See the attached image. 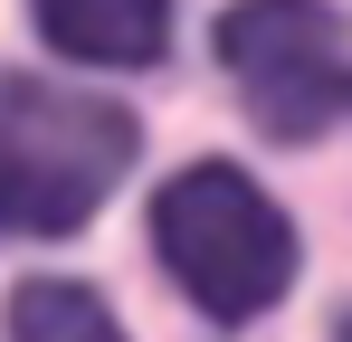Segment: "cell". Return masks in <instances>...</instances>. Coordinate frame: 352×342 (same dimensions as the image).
<instances>
[{
  "mask_svg": "<svg viewBox=\"0 0 352 342\" xmlns=\"http://www.w3.org/2000/svg\"><path fill=\"white\" fill-rule=\"evenodd\" d=\"M10 333L19 342H38V333H115V304L105 295H86V285H19L10 295Z\"/></svg>",
  "mask_w": 352,
  "mask_h": 342,
  "instance_id": "5",
  "label": "cell"
},
{
  "mask_svg": "<svg viewBox=\"0 0 352 342\" xmlns=\"http://www.w3.org/2000/svg\"><path fill=\"white\" fill-rule=\"evenodd\" d=\"M219 67L267 143H314L352 105V48L324 0H238L219 19Z\"/></svg>",
  "mask_w": 352,
  "mask_h": 342,
  "instance_id": "3",
  "label": "cell"
},
{
  "mask_svg": "<svg viewBox=\"0 0 352 342\" xmlns=\"http://www.w3.org/2000/svg\"><path fill=\"white\" fill-rule=\"evenodd\" d=\"M153 247L210 323H257L295 285V228L238 162H190L153 190Z\"/></svg>",
  "mask_w": 352,
  "mask_h": 342,
  "instance_id": "2",
  "label": "cell"
},
{
  "mask_svg": "<svg viewBox=\"0 0 352 342\" xmlns=\"http://www.w3.org/2000/svg\"><path fill=\"white\" fill-rule=\"evenodd\" d=\"M143 152L133 114L48 76H0V238H67Z\"/></svg>",
  "mask_w": 352,
  "mask_h": 342,
  "instance_id": "1",
  "label": "cell"
},
{
  "mask_svg": "<svg viewBox=\"0 0 352 342\" xmlns=\"http://www.w3.org/2000/svg\"><path fill=\"white\" fill-rule=\"evenodd\" d=\"M48 48L76 67H162L172 48V0H29Z\"/></svg>",
  "mask_w": 352,
  "mask_h": 342,
  "instance_id": "4",
  "label": "cell"
}]
</instances>
